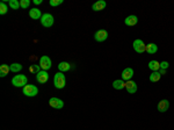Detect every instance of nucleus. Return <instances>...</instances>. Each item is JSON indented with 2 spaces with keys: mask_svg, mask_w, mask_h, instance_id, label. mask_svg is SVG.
<instances>
[{
  "mask_svg": "<svg viewBox=\"0 0 174 130\" xmlns=\"http://www.w3.org/2000/svg\"><path fill=\"white\" fill-rule=\"evenodd\" d=\"M9 69H11V71L12 72H20L22 70V65L21 64H19V63H13L9 65Z\"/></svg>",
  "mask_w": 174,
  "mask_h": 130,
  "instance_id": "4be33fe9",
  "label": "nucleus"
},
{
  "mask_svg": "<svg viewBox=\"0 0 174 130\" xmlns=\"http://www.w3.org/2000/svg\"><path fill=\"white\" fill-rule=\"evenodd\" d=\"M107 6V2L106 1H103V0H100V1H96V2H94L92 5V9L95 11V12H99V11H102V9H105Z\"/></svg>",
  "mask_w": 174,
  "mask_h": 130,
  "instance_id": "4468645a",
  "label": "nucleus"
},
{
  "mask_svg": "<svg viewBox=\"0 0 174 130\" xmlns=\"http://www.w3.org/2000/svg\"><path fill=\"white\" fill-rule=\"evenodd\" d=\"M149 69L152 70L153 72L159 71L160 70V63L158 60H151V62H149Z\"/></svg>",
  "mask_w": 174,
  "mask_h": 130,
  "instance_id": "aec40b11",
  "label": "nucleus"
},
{
  "mask_svg": "<svg viewBox=\"0 0 174 130\" xmlns=\"http://www.w3.org/2000/svg\"><path fill=\"white\" fill-rule=\"evenodd\" d=\"M23 94L29 98L36 97L38 94V88L35 85H26L23 87Z\"/></svg>",
  "mask_w": 174,
  "mask_h": 130,
  "instance_id": "20e7f679",
  "label": "nucleus"
},
{
  "mask_svg": "<svg viewBox=\"0 0 174 130\" xmlns=\"http://www.w3.org/2000/svg\"><path fill=\"white\" fill-rule=\"evenodd\" d=\"M8 6L12 9H15V11H16V9H19V7H20V1H17V0H9Z\"/></svg>",
  "mask_w": 174,
  "mask_h": 130,
  "instance_id": "5701e85b",
  "label": "nucleus"
},
{
  "mask_svg": "<svg viewBox=\"0 0 174 130\" xmlns=\"http://www.w3.org/2000/svg\"><path fill=\"white\" fill-rule=\"evenodd\" d=\"M7 11H8L7 5L5 4L4 1H1V2H0V14H1V15H4V14L7 13Z\"/></svg>",
  "mask_w": 174,
  "mask_h": 130,
  "instance_id": "b1692460",
  "label": "nucleus"
},
{
  "mask_svg": "<svg viewBox=\"0 0 174 130\" xmlns=\"http://www.w3.org/2000/svg\"><path fill=\"white\" fill-rule=\"evenodd\" d=\"M34 4L35 5H41L42 4V0H34Z\"/></svg>",
  "mask_w": 174,
  "mask_h": 130,
  "instance_id": "c85d7f7f",
  "label": "nucleus"
},
{
  "mask_svg": "<svg viewBox=\"0 0 174 130\" xmlns=\"http://www.w3.org/2000/svg\"><path fill=\"white\" fill-rule=\"evenodd\" d=\"M58 70L59 72H66L71 70V64L68 63V62H60L58 64Z\"/></svg>",
  "mask_w": 174,
  "mask_h": 130,
  "instance_id": "a211bd4d",
  "label": "nucleus"
},
{
  "mask_svg": "<svg viewBox=\"0 0 174 130\" xmlns=\"http://www.w3.org/2000/svg\"><path fill=\"white\" fill-rule=\"evenodd\" d=\"M158 51V46L156 43H149L148 46H146V52L150 55H153L156 54Z\"/></svg>",
  "mask_w": 174,
  "mask_h": 130,
  "instance_id": "6ab92c4d",
  "label": "nucleus"
},
{
  "mask_svg": "<svg viewBox=\"0 0 174 130\" xmlns=\"http://www.w3.org/2000/svg\"><path fill=\"white\" fill-rule=\"evenodd\" d=\"M137 22H138V17L136 15H129L128 17H125V20H124V23L129 27H134V26L137 25Z\"/></svg>",
  "mask_w": 174,
  "mask_h": 130,
  "instance_id": "2eb2a0df",
  "label": "nucleus"
},
{
  "mask_svg": "<svg viewBox=\"0 0 174 130\" xmlns=\"http://www.w3.org/2000/svg\"><path fill=\"white\" fill-rule=\"evenodd\" d=\"M28 83V78L25 75H16L12 78V84L15 87H25Z\"/></svg>",
  "mask_w": 174,
  "mask_h": 130,
  "instance_id": "f03ea898",
  "label": "nucleus"
},
{
  "mask_svg": "<svg viewBox=\"0 0 174 130\" xmlns=\"http://www.w3.org/2000/svg\"><path fill=\"white\" fill-rule=\"evenodd\" d=\"M42 13H41V11L38 8H36V7H34V8H31L29 11V17L30 19H33V20H41V17H42Z\"/></svg>",
  "mask_w": 174,
  "mask_h": 130,
  "instance_id": "f8f14e48",
  "label": "nucleus"
},
{
  "mask_svg": "<svg viewBox=\"0 0 174 130\" xmlns=\"http://www.w3.org/2000/svg\"><path fill=\"white\" fill-rule=\"evenodd\" d=\"M49 105L55 109H62L64 107V102L63 100H60L59 98H50Z\"/></svg>",
  "mask_w": 174,
  "mask_h": 130,
  "instance_id": "6e6552de",
  "label": "nucleus"
},
{
  "mask_svg": "<svg viewBox=\"0 0 174 130\" xmlns=\"http://www.w3.org/2000/svg\"><path fill=\"white\" fill-rule=\"evenodd\" d=\"M29 5H30V0H21L20 1V7L21 8H28L29 7Z\"/></svg>",
  "mask_w": 174,
  "mask_h": 130,
  "instance_id": "393cba45",
  "label": "nucleus"
},
{
  "mask_svg": "<svg viewBox=\"0 0 174 130\" xmlns=\"http://www.w3.org/2000/svg\"><path fill=\"white\" fill-rule=\"evenodd\" d=\"M107 38H108V31L105 29H100L94 34V40L96 42H105Z\"/></svg>",
  "mask_w": 174,
  "mask_h": 130,
  "instance_id": "423d86ee",
  "label": "nucleus"
},
{
  "mask_svg": "<svg viewBox=\"0 0 174 130\" xmlns=\"http://www.w3.org/2000/svg\"><path fill=\"white\" fill-rule=\"evenodd\" d=\"M157 108H158V112H160V113H165V112H167V109L170 108V102H168V100L159 101Z\"/></svg>",
  "mask_w": 174,
  "mask_h": 130,
  "instance_id": "ddd939ff",
  "label": "nucleus"
},
{
  "mask_svg": "<svg viewBox=\"0 0 174 130\" xmlns=\"http://www.w3.org/2000/svg\"><path fill=\"white\" fill-rule=\"evenodd\" d=\"M168 66H170V63H168V62H162V63H160V69H162V70H167Z\"/></svg>",
  "mask_w": 174,
  "mask_h": 130,
  "instance_id": "cd10ccee",
  "label": "nucleus"
},
{
  "mask_svg": "<svg viewBox=\"0 0 174 130\" xmlns=\"http://www.w3.org/2000/svg\"><path fill=\"white\" fill-rule=\"evenodd\" d=\"M113 87H114L115 89H119V91H121V89L125 88V83H124V80H122V79L114 80V83H113Z\"/></svg>",
  "mask_w": 174,
  "mask_h": 130,
  "instance_id": "f3484780",
  "label": "nucleus"
},
{
  "mask_svg": "<svg viewBox=\"0 0 174 130\" xmlns=\"http://www.w3.org/2000/svg\"><path fill=\"white\" fill-rule=\"evenodd\" d=\"M41 70H42V69H41L40 65H31V66H30V72H35L36 75H37Z\"/></svg>",
  "mask_w": 174,
  "mask_h": 130,
  "instance_id": "bb28decb",
  "label": "nucleus"
},
{
  "mask_svg": "<svg viewBox=\"0 0 174 130\" xmlns=\"http://www.w3.org/2000/svg\"><path fill=\"white\" fill-rule=\"evenodd\" d=\"M54 85H55V87L58 88V89H62V88L65 87V85H66V79H65V75H63V72H57L55 75Z\"/></svg>",
  "mask_w": 174,
  "mask_h": 130,
  "instance_id": "f257e3e1",
  "label": "nucleus"
},
{
  "mask_svg": "<svg viewBox=\"0 0 174 130\" xmlns=\"http://www.w3.org/2000/svg\"><path fill=\"white\" fill-rule=\"evenodd\" d=\"M42 70L44 71H48L49 69L51 67V59L48 57V56H42L41 58H40V64H38Z\"/></svg>",
  "mask_w": 174,
  "mask_h": 130,
  "instance_id": "0eeeda50",
  "label": "nucleus"
},
{
  "mask_svg": "<svg viewBox=\"0 0 174 130\" xmlns=\"http://www.w3.org/2000/svg\"><path fill=\"white\" fill-rule=\"evenodd\" d=\"M125 88H127L128 93L130 94H134V93L137 92V84L132 80H129V81H125Z\"/></svg>",
  "mask_w": 174,
  "mask_h": 130,
  "instance_id": "9b49d317",
  "label": "nucleus"
},
{
  "mask_svg": "<svg viewBox=\"0 0 174 130\" xmlns=\"http://www.w3.org/2000/svg\"><path fill=\"white\" fill-rule=\"evenodd\" d=\"M9 71H11L9 65H7V64H1V65H0V77H1V78H4V77L7 76L9 73Z\"/></svg>",
  "mask_w": 174,
  "mask_h": 130,
  "instance_id": "dca6fc26",
  "label": "nucleus"
},
{
  "mask_svg": "<svg viewBox=\"0 0 174 130\" xmlns=\"http://www.w3.org/2000/svg\"><path fill=\"white\" fill-rule=\"evenodd\" d=\"M158 72H159L162 76V75H166V70H162V69H160V70H159Z\"/></svg>",
  "mask_w": 174,
  "mask_h": 130,
  "instance_id": "c756f323",
  "label": "nucleus"
},
{
  "mask_svg": "<svg viewBox=\"0 0 174 130\" xmlns=\"http://www.w3.org/2000/svg\"><path fill=\"white\" fill-rule=\"evenodd\" d=\"M54 22H55V19H54V15H51L50 13H44L41 17V23H42L43 27L45 28H50L54 26Z\"/></svg>",
  "mask_w": 174,
  "mask_h": 130,
  "instance_id": "7ed1b4c3",
  "label": "nucleus"
},
{
  "mask_svg": "<svg viewBox=\"0 0 174 130\" xmlns=\"http://www.w3.org/2000/svg\"><path fill=\"white\" fill-rule=\"evenodd\" d=\"M160 78H162V75H160L158 71L152 72V73L150 75V81H152V83H157V81H159Z\"/></svg>",
  "mask_w": 174,
  "mask_h": 130,
  "instance_id": "412c9836",
  "label": "nucleus"
},
{
  "mask_svg": "<svg viewBox=\"0 0 174 130\" xmlns=\"http://www.w3.org/2000/svg\"><path fill=\"white\" fill-rule=\"evenodd\" d=\"M36 80H37L40 84H45L48 80H49V73L44 70H41L36 75Z\"/></svg>",
  "mask_w": 174,
  "mask_h": 130,
  "instance_id": "1a4fd4ad",
  "label": "nucleus"
},
{
  "mask_svg": "<svg viewBox=\"0 0 174 130\" xmlns=\"http://www.w3.org/2000/svg\"><path fill=\"white\" fill-rule=\"evenodd\" d=\"M122 80L124 81H129V80H131V78L134 77V70H132L131 67H125L123 71H122Z\"/></svg>",
  "mask_w": 174,
  "mask_h": 130,
  "instance_id": "9d476101",
  "label": "nucleus"
},
{
  "mask_svg": "<svg viewBox=\"0 0 174 130\" xmlns=\"http://www.w3.org/2000/svg\"><path fill=\"white\" fill-rule=\"evenodd\" d=\"M50 6L52 7H56V6H59V5L63 4V0H50Z\"/></svg>",
  "mask_w": 174,
  "mask_h": 130,
  "instance_id": "a878e982",
  "label": "nucleus"
},
{
  "mask_svg": "<svg viewBox=\"0 0 174 130\" xmlns=\"http://www.w3.org/2000/svg\"><path fill=\"white\" fill-rule=\"evenodd\" d=\"M132 46H134V50L136 51L137 54H143L146 51V44L142 40H135L132 43Z\"/></svg>",
  "mask_w": 174,
  "mask_h": 130,
  "instance_id": "39448f33",
  "label": "nucleus"
}]
</instances>
